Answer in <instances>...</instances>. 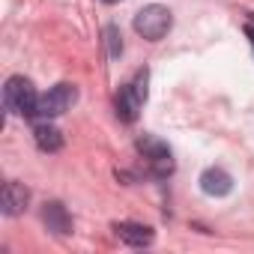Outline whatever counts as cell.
Masks as SVG:
<instances>
[{"instance_id": "9", "label": "cell", "mask_w": 254, "mask_h": 254, "mask_svg": "<svg viewBox=\"0 0 254 254\" xmlns=\"http://www.w3.org/2000/svg\"><path fill=\"white\" fill-rule=\"evenodd\" d=\"M114 230H117V236H120L126 245H132V248H147V245L156 239L153 227L138 224V221H120V224H114Z\"/></svg>"}, {"instance_id": "8", "label": "cell", "mask_w": 254, "mask_h": 254, "mask_svg": "<svg viewBox=\"0 0 254 254\" xmlns=\"http://www.w3.org/2000/svg\"><path fill=\"white\" fill-rule=\"evenodd\" d=\"M42 221H45V227H48L51 233H57V236L72 233V215H69V209H66L60 200H48V203L42 206Z\"/></svg>"}, {"instance_id": "3", "label": "cell", "mask_w": 254, "mask_h": 254, "mask_svg": "<svg viewBox=\"0 0 254 254\" xmlns=\"http://www.w3.org/2000/svg\"><path fill=\"white\" fill-rule=\"evenodd\" d=\"M171 27H174V12L162 3H150V6L138 9V15H135V33L144 36L147 42L165 39L171 33Z\"/></svg>"}, {"instance_id": "13", "label": "cell", "mask_w": 254, "mask_h": 254, "mask_svg": "<svg viewBox=\"0 0 254 254\" xmlns=\"http://www.w3.org/2000/svg\"><path fill=\"white\" fill-rule=\"evenodd\" d=\"M102 3H120V0H102Z\"/></svg>"}, {"instance_id": "5", "label": "cell", "mask_w": 254, "mask_h": 254, "mask_svg": "<svg viewBox=\"0 0 254 254\" xmlns=\"http://www.w3.org/2000/svg\"><path fill=\"white\" fill-rule=\"evenodd\" d=\"M75 102H78V90H75L72 84H57V87H51L45 96H39L36 117H42V120L60 117V114H66Z\"/></svg>"}, {"instance_id": "11", "label": "cell", "mask_w": 254, "mask_h": 254, "mask_svg": "<svg viewBox=\"0 0 254 254\" xmlns=\"http://www.w3.org/2000/svg\"><path fill=\"white\" fill-rule=\"evenodd\" d=\"M102 36H105V48H108V57H114V60H117V57L123 54V33H120V27H117V24H108Z\"/></svg>"}, {"instance_id": "6", "label": "cell", "mask_w": 254, "mask_h": 254, "mask_svg": "<svg viewBox=\"0 0 254 254\" xmlns=\"http://www.w3.org/2000/svg\"><path fill=\"white\" fill-rule=\"evenodd\" d=\"M30 203V189L18 180H9L3 186V197H0V209H3V215H21Z\"/></svg>"}, {"instance_id": "4", "label": "cell", "mask_w": 254, "mask_h": 254, "mask_svg": "<svg viewBox=\"0 0 254 254\" xmlns=\"http://www.w3.org/2000/svg\"><path fill=\"white\" fill-rule=\"evenodd\" d=\"M135 147H138V153L147 159L150 177L165 180V177L174 174V156H171V147H168L165 141H159L156 135H141Z\"/></svg>"}, {"instance_id": "12", "label": "cell", "mask_w": 254, "mask_h": 254, "mask_svg": "<svg viewBox=\"0 0 254 254\" xmlns=\"http://www.w3.org/2000/svg\"><path fill=\"white\" fill-rule=\"evenodd\" d=\"M245 33L251 36V42H254V27H245Z\"/></svg>"}, {"instance_id": "1", "label": "cell", "mask_w": 254, "mask_h": 254, "mask_svg": "<svg viewBox=\"0 0 254 254\" xmlns=\"http://www.w3.org/2000/svg\"><path fill=\"white\" fill-rule=\"evenodd\" d=\"M3 105H6L9 114H18V117H36L39 96H36L33 81L24 78V75H12V78H6V84H3Z\"/></svg>"}, {"instance_id": "10", "label": "cell", "mask_w": 254, "mask_h": 254, "mask_svg": "<svg viewBox=\"0 0 254 254\" xmlns=\"http://www.w3.org/2000/svg\"><path fill=\"white\" fill-rule=\"evenodd\" d=\"M33 138H36V147H39L42 153H57V150H63V135H60L57 126H51L48 120H42V123L33 126Z\"/></svg>"}, {"instance_id": "7", "label": "cell", "mask_w": 254, "mask_h": 254, "mask_svg": "<svg viewBox=\"0 0 254 254\" xmlns=\"http://www.w3.org/2000/svg\"><path fill=\"white\" fill-rule=\"evenodd\" d=\"M200 191L209 194V197H224L233 191V177L221 168H206L200 174Z\"/></svg>"}, {"instance_id": "2", "label": "cell", "mask_w": 254, "mask_h": 254, "mask_svg": "<svg viewBox=\"0 0 254 254\" xmlns=\"http://www.w3.org/2000/svg\"><path fill=\"white\" fill-rule=\"evenodd\" d=\"M147 81H150V72L141 69L129 84L120 87V93H117V117L123 123H135L138 120V114H141V108L147 102V93H150L147 90Z\"/></svg>"}]
</instances>
